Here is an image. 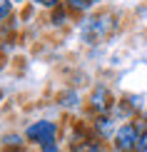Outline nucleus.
<instances>
[{"mask_svg": "<svg viewBox=\"0 0 147 152\" xmlns=\"http://www.w3.org/2000/svg\"><path fill=\"white\" fill-rule=\"evenodd\" d=\"M145 130V125H135V122H125L115 130V150L117 152H135L137 150V142H140V135Z\"/></svg>", "mask_w": 147, "mask_h": 152, "instance_id": "1", "label": "nucleus"}, {"mask_svg": "<svg viewBox=\"0 0 147 152\" xmlns=\"http://www.w3.org/2000/svg\"><path fill=\"white\" fill-rule=\"evenodd\" d=\"M115 28H117L115 18L107 15V12H102V15H95V18H90V20H85V25H82V33L87 35V40H100V37L110 35Z\"/></svg>", "mask_w": 147, "mask_h": 152, "instance_id": "2", "label": "nucleus"}, {"mask_svg": "<svg viewBox=\"0 0 147 152\" xmlns=\"http://www.w3.org/2000/svg\"><path fill=\"white\" fill-rule=\"evenodd\" d=\"M25 135H28V140L42 145L45 140H55V135H57V125L50 122V120H40V122H33V125H30Z\"/></svg>", "mask_w": 147, "mask_h": 152, "instance_id": "3", "label": "nucleus"}, {"mask_svg": "<svg viewBox=\"0 0 147 152\" xmlns=\"http://www.w3.org/2000/svg\"><path fill=\"white\" fill-rule=\"evenodd\" d=\"M90 107L97 112H107L112 107V100H110V90H107L105 85H97L90 95Z\"/></svg>", "mask_w": 147, "mask_h": 152, "instance_id": "4", "label": "nucleus"}, {"mask_svg": "<svg viewBox=\"0 0 147 152\" xmlns=\"http://www.w3.org/2000/svg\"><path fill=\"white\" fill-rule=\"evenodd\" d=\"M70 152H105V145H100V142H72Z\"/></svg>", "mask_w": 147, "mask_h": 152, "instance_id": "5", "label": "nucleus"}, {"mask_svg": "<svg viewBox=\"0 0 147 152\" xmlns=\"http://www.w3.org/2000/svg\"><path fill=\"white\" fill-rule=\"evenodd\" d=\"M95 127H97V130L102 132V137H110V135L115 137V132H112V130H115V122H112L110 117H100V120H97V125H95Z\"/></svg>", "mask_w": 147, "mask_h": 152, "instance_id": "6", "label": "nucleus"}, {"mask_svg": "<svg viewBox=\"0 0 147 152\" xmlns=\"http://www.w3.org/2000/svg\"><path fill=\"white\" fill-rule=\"evenodd\" d=\"M67 3V8L70 10H78V12H85V10H90L97 0H65Z\"/></svg>", "mask_w": 147, "mask_h": 152, "instance_id": "7", "label": "nucleus"}, {"mask_svg": "<svg viewBox=\"0 0 147 152\" xmlns=\"http://www.w3.org/2000/svg\"><path fill=\"white\" fill-rule=\"evenodd\" d=\"M10 15H12V3L10 0H0V23L8 20Z\"/></svg>", "mask_w": 147, "mask_h": 152, "instance_id": "8", "label": "nucleus"}, {"mask_svg": "<svg viewBox=\"0 0 147 152\" xmlns=\"http://www.w3.org/2000/svg\"><path fill=\"white\" fill-rule=\"evenodd\" d=\"M40 150H42V152H60V147H57L55 140H45V142L40 145Z\"/></svg>", "mask_w": 147, "mask_h": 152, "instance_id": "9", "label": "nucleus"}, {"mask_svg": "<svg viewBox=\"0 0 147 152\" xmlns=\"http://www.w3.org/2000/svg\"><path fill=\"white\" fill-rule=\"evenodd\" d=\"M135 152H147V132L140 135V142H137V150Z\"/></svg>", "mask_w": 147, "mask_h": 152, "instance_id": "10", "label": "nucleus"}, {"mask_svg": "<svg viewBox=\"0 0 147 152\" xmlns=\"http://www.w3.org/2000/svg\"><path fill=\"white\" fill-rule=\"evenodd\" d=\"M37 5H42V8H57L60 5V0H35Z\"/></svg>", "mask_w": 147, "mask_h": 152, "instance_id": "11", "label": "nucleus"}, {"mask_svg": "<svg viewBox=\"0 0 147 152\" xmlns=\"http://www.w3.org/2000/svg\"><path fill=\"white\" fill-rule=\"evenodd\" d=\"M10 3H12V5H20V3H25V0H10Z\"/></svg>", "mask_w": 147, "mask_h": 152, "instance_id": "12", "label": "nucleus"}]
</instances>
